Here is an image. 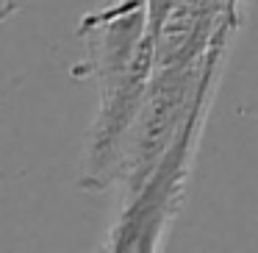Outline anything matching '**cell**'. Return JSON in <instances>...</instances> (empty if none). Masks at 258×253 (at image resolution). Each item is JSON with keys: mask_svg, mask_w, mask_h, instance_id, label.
<instances>
[{"mask_svg": "<svg viewBox=\"0 0 258 253\" xmlns=\"http://www.w3.org/2000/svg\"><path fill=\"white\" fill-rule=\"evenodd\" d=\"M84 34H92L100 81V106L86 153L84 186L108 189L117 181L125 136L156 67L145 0H111L103 12L86 20Z\"/></svg>", "mask_w": 258, "mask_h": 253, "instance_id": "obj_1", "label": "cell"}, {"mask_svg": "<svg viewBox=\"0 0 258 253\" xmlns=\"http://www.w3.org/2000/svg\"><path fill=\"white\" fill-rule=\"evenodd\" d=\"M214 89H217V84L203 89V95L191 106L189 117L183 120L180 131L161 153V159L150 170L145 184L136 189L134 197L122 203V214H119L111 231V239H108L111 250H153L161 245L164 234H167L169 223L178 214V206L183 200L186 178H189L203 125H206L208 106L214 100Z\"/></svg>", "mask_w": 258, "mask_h": 253, "instance_id": "obj_2", "label": "cell"}, {"mask_svg": "<svg viewBox=\"0 0 258 253\" xmlns=\"http://www.w3.org/2000/svg\"><path fill=\"white\" fill-rule=\"evenodd\" d=\"M17 3H20V0H0V23H3V20L17 9Z\"/></svg>", "mask_w": 258, "mask_h": 253, "instance_id": "obj_3", "label": "cell"}]
</instances>
